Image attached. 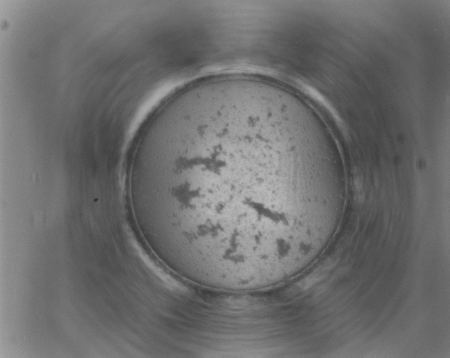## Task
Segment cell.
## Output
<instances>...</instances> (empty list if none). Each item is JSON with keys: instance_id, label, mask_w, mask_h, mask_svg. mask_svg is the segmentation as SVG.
Masks as SVG:
<instances>
[{"instance_id": "cell-1", "label": "cell", "mask_w": 450, "mask_h": 358, "mask_svg": "<svg viewBox=\"0 0 450 358\" xmlns=\"http://www.w3.org/2000/svg\"><path fill=\"white\" fill-rule=\"evenodd\" d=\"M142 231L197 285L274 286L318 254L347 188L328 130L272 82L228 75L189 85L141 138L132 179Z\"/></svg>"}]
</instances>
